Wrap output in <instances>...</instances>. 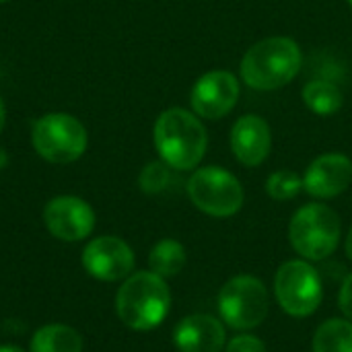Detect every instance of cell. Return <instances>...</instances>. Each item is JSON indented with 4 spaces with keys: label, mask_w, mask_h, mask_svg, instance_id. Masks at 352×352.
Wrapping results in <instances>:
<instances>
[{
    "label": "cell",
    "mask_w": 352,
    "mask_h": 352,
    "mask_svg": "<svg viewBox=\"0 0 352 352\" xmlns=\"http://www.w3.org/2000/svg\"><path fill=\"white\" fill-rule=\"evenodd\" d=\"M206 128L198 116L182 107L163 111L155 122V146L159 157L177 171H190L200 165L206 155Z\"/></svg>",
    "instance_id": "obj_1"
},
{
    "label": "cell",
    "mask_w": 352,
    "mask_h": 352,
    "mask_svg": "<svg viewBox=\"0 0 352 352\" xmlns=\"http://www.w3.org/2000/svg\"><path fill=\"white\" fill-rule=\"evenodd\" d=\"M301 50L289 37H268L252 45L241 60V78L258 91H274L301 70Z\"/></svg>",
    "instance_id": "obj_2"
},
{
    "label": "cell",
    "mask_w": 352,
    "mask_h": 352,
    "mask_svg": "<svg viewBox=\"0 0 352 352\" xmlns=\"http://www.w3.org/2000/svg\"><path fill=\"white\" fill-rule=\"evenodd\" d=\"M171 293L165 278L155 272L130 274L116 295L118 318L124 326L146 332L157 328L169 314Z\"/></svg>",
    "instance_id": "obj_3"
},
{
    "label": "cell",
    "mask_w": 352,
    "mask_h": 352,
    "mask_svg": "<svg viewBox=\"0 0 352 352\" xmlns=\"http://www.w3.org/2000/svg\"><path fill=\"white\" fill-rule=\"evenodd\" d=\"M289 239L293 250L305 260L318 262L332 256L340 241L338 214L320 202L301 206L289 225Z\"/></svg>",
    "instance_id": "obj_4"
},
{
    "label": "cell",
    "mask_w": 352,
    "mask_h": 352,
    "mask_svg": "<svg viewBox=\"0 0 352 352\" xmlns=\"http://www.w3.org/2000/svg\"><path fill=\"white\" fill-rule=\"evenodd\" d=\"M270 311V297L264 283L250 274L233 276L219 293L221 320L233 330L258 328Z\"/></svg>",
    "instance_id": "obj_5"
},
{
    "label": "cell",
    "mask_w": 352,
    "mask_h": 352,
    "mask_svg": "<svg viewBox=\"0 0 352 352\" xmlns=\"http://www.w3.org/2000/svg\"><path fill=\"white\" fill-rule=\"evenodd\" d=\"M33 148L54 165L76 161L87 148V130L70 113H45L33 124Z\"/></svg>",
    "instance_id": "obj_6"
},
{
    "label": "cell",
    "mask_w": 352,
    "mask_h": 352,
    "mask_svg": "<svg viewBox=\"0 0 352 352\" xmlns=\"http://www.w3.org/2000/svg\"><path fill=\"white\" fill-rule=\"evenodd\" d=\"M188 196L204 214L227 219L243 206V188L239 179L221 167H202L188 179Z\"/></svg>",
    "instance_id": "obj_7"
},
{
    "label": "cell",
    "mask_w": 352,
    "mask_h": 352,
    "mask_svg": "<svg viewBox=\"0 0 352 352\" xmlns=\"http://www.w3.org/2000/svg\"><path fill=\"white\" fill-rule=\"evenodd\" d=\"M274 295L285 314L293 318L311 316L322 303V280L305 260L285 262L274 276Z\"/></svg>",
    "instance_id": "obj_8"
},
{
    "label": "cell",
    "mask_w": 352,
    "mask_h": 352,
    "mask_svg": "<svg viewBox=\"0 0 352 352\" xmlns=\"http://www.w3.org/2000/svg\"><path fill=\"white\" fill-rule=\"evenodd\" d=\"M85 270L103 283L126 280L134 270V252L130 245L113 235L93 239L82 252Z\"/></svg>",
    "instance_id": "obj_9"
},
{
    "label": "cell",
    "mask_w": 352,
    "mask_h": 352,
    "mask_svg": "<svg viewBox=\"0 0 352 352\" xmlns=\"http://www.w3.org/2000/svg\"><path fill=\"white\" fill-rule=\"evenodd\" d=\"M45 229L62 241L87 239L95 229L93 208L76 196H58L43 208Z\"/></svg>",
    "instance_id": "obj_10"
},
{
    "label": "cell",
    "mask_w": 352,
    "mask_h": 352,
    "mask_svg": "<svg viewBox=\"0 0 352 352\" xmlns=\"http://www.w3.org/2000/svg\"><path fill=\"white\" fill-rule=\"evenodd\" d=\"M239 99V82L227 70H212L202 74L190 95L192 109L204 120L225 118Z\"/></svg>",
    "instance_id": "obj_11"
},
{
    "label": "cell",
    "mask_w": 352,
    "mask_h": 352,
    "mask_svg": "<svg viewBox=\"0 0 352 352\" xmlns=\"http://www.w3.org/2000/svg\"><path fill=\"white\" fill-rule=\"evenodd\" d=\"M352 182V161L340 153H326L311 161L303 175V190L320 200L340 196Z\"/></svg>",
    "instance_id": "obj_12"
},
{
    "label": "cell",
    "mask_w": 352,
    "mask_h": 352,
    "mask_svg": "<svg viewBox=\"0 0 352 352\" xmlns=\"http://www.w3.org/2000/svg\"><path fill=\"white\" fill-rule=\"evenodd\" d=\"M272 146V134L266 120L260 116H243L233 124L231 130V151L235 159L245 167L262 165Z\"/></svg>",
    "instance_id": "obj_13"
},
{
    "label": "cell",
    "mask_w": 352,
    "mask_h": 352,
    "mask_svg": "<svg viewBox=\"0 0 352 352\" xmlns=\"http://www.w3.org/2000/svg\"><path fill=\"white\" fill-rule=\"evenodd\" d=\"M225 340L223 322L206 314L188 316L173 330V342L179 352H221Z\"/></svg>",
    "instance_id": "obj_14"
},
{
    "label": "cell",
    "mask_w": 352,
    "mask_h": 352,
    "mask_svg": "<svg viewBox=\"0 0 352 352\" xmlns=\"http://www.w3.org/2000/svg\"><path fill=\"white\" fill-rule=\"evenodd\" d=\"M31 352H82L80 334L64 324H50L39 328L29 344Z\"/></svg>",
    "instance_id": "obj_15"
},
{
    "label": "cell",
    "mask_w": 352,
    "mask_h": 352,
    "mask_svg": "<svg viewBox=\"0 0 352 352\" xmlns=\"http://www.w3.org/2000/svg\"><path fill=\"white\" fill-rule=\"evenodd\" d=\"M303 101L314 113L326 118V116L336 113L342 107L344 95L336 82L326 80V78H316L303 87Z\"/></svg>",
    "instance_id": "obj_16"
},
{
    "label": "cell",
    "mask_w": 352,
    "mask_h": 352,
    "mask_svg": "<svg viewBox=\"0 0 352 352\" xmlns=\"http://www.w3.org/2000/svg\"><path fill=\"white\" fill-rule=\"evenodd\" d=\"M188 262L186 248L175 241V239H161L148 256V266L151 272H155L161 278H171L177 276Z\"/></svg>",
    "instance_id": "obj_17"
},
{
    "label": "cell",
    "mask_w": 352,
    "mask_h": 352,
    "mask_svg": "<svg viewBox=\"0 0 352 352\" xmlns=\"http://www.w3.org/2000/svg\"><path fill=\"white\" fill-rule=\"evenodd\" d=\"M314 352H352V322L332 318L314 336Z\"/></svg>",
    "instance_id": "obj_18"
},
{
    "label": "cell",
    "mask_w": 352,
    "mask_h": 352,
    "mask_svg": "<svg viewBox=\"0 0 352 352\" xmlns=\"http://www.w3.org/2000/svg\"><path fill=\"white\" fill-rule=\"evenodd\" d=\"M173 184V167H169L165 161H153L148 163L138 177V186L144 194L148 196H157L163 194L165 190H169V186Z\"/></svg>",
    "instance_id": "obj_19"
},
{
    "label": "cell",
    "mask_w": 352,
    "mask_h": 352,
    "mask_svg": "<svg viewBox=\"0 0 352 352\" xmlns=\"http://www.w3.org/2000/svg\"><path fill=\"white\" fill-rule=\"evenodd\" d=\"M301 190H303V177L297 175L295 171H289V169L274 171L266 179V194L278 202L293 200L295 196H299Z\"/></svg>",
    "instance_id": "obj_20"
},
{
    "label": "cell",
    "mask_w": 352,
    "mask_h": 352,
    "mask_svg": "<svg viewBox=\"0 0 352 352\" xmlns=\"http://www.w3.org/2000/svg\"><path fill=\"white\" fill-rule=\"evenodd\" d=\"M225 352H268L266 351V344L256 338V336H250V334H241V336H235L229 344H227V351Z\"/></svg>",
    "instance_id": "obj_21"
},
{
    "label": "cell",
    "mask_w": 352,
    "mask_h": 352,
    "mask_svg": "<svg viewBox=\"0 0 352 352\" xmlns=\"http://www.w3.org/2000/svg\"><path fill=\"white\" fill-rule=\"evenodd\" d=\"M338 303H340L342 314L352 322V272L344 278V283H342V287H340Z\"/></svg>",
    "instance_id": "obj_22"
},
{
    "label": "cell",
    "mask_w": 352,
    "mask_h": 352,
    "mask_svg": "<svg viewBox=\"0 0 352 352\" xmlns=\"http://www.w3.org/2000/svg\"><path fill=\"white\" fill-rule=\"evenodd\" d=\"M6 163H8V155H6V151H4V148L0 146V171H2L4 167H6Z\"/></svg>",
    "instance_id": "obj_23"
},
{
    "label": "cell",
    "mask_w": 352,
    "mask_h": 352,
    "mask_svg": "<svg viewBox=\"0 0 352 352\" xmlns=\"http://www.w3.org/2000/svg\"><path fill=\"white\" fill-rule=\"evenodd\" d=\"M346 256H349V260H352V229L349 231V237H346Z\"/></svg>",
    "instance_id": "obj_24"
},
{
    "label": "cell",
    "mask_w": 352,
    "mask_h": 352,
    "mask_svg": "<svg viewBox=\"0 0 352 352\" xmlns=\"http://www.w3.org/2000/svg\"><path fill=\"white\" fill-rule=\"evenodd\" d=\"M0 352H25L23 349H19V346H10V344H6V346H0Z\"/></svg>",
    "instance_id": "obj_25"
},
{
    "label": "cell",
    "mask_w": 352,
    "mask_h": 352,
    "mask_svg": "<svg viewBox=\"0 0 352 352\" xmlns=\"http://www.w3.org/2000/svg\"><path fill=\"white\" fill-rule=\"evenodd\" d=\"M4 118H6V109H4V103H2V99H0V130H2V126H4Z\"/></svg>",
    "instance_id": "obj_26"
},
{
    "label": "cell",
    "mask_w": 352,
    "mask_h": 352,
    "mask_svg": "<svg viewBox=\"0 0 352 352\" xmlns=\"http://www.w3.org/2000/svg\"><path fill=\"white\" fill-rule=\"evenodd\" d=\"M349 4H351V6H352V0H349Z\"/></svg>",
    "instance_id": "obj_27"
},
{
    "label": "cell",
    "mask_w": 352,
    "mask_h": 352,
    "mask_svg": "<svg viewBox=\"0 0 352 352\" xmlns=\"http://www.w3.org/2000/svg\"><path fill=\"white\" fill-rule=\"evenodd\" d=\"M0 2H6V0H0Z\"/></svg>",
    "instance_id": "obj_28"
}]
</instances>
